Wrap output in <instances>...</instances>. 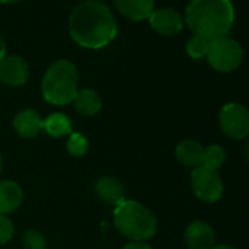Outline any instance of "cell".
<instances>
[{
  "instance_id": "277c9868",
  "label": "cell",
  "mask_w": 249,
  "mask_h": 249,
  "mask_svg": "<svg viewBox=\"0 0 249 249\" xmlns=\"http://www.w3.org/2000/svg\"><path fill=\"white\" fill-rule=\"evenodd\" d=\"M43 95L46 101L65 106L73 101L78 92V72L69 60L54 62L43 78Z\"/></svg>"
},
{
  "instance_id": "484cf974",
  "label": "cell",
  "mask_w": 249,
  "mask_h": 249,
  "mask_svg": "<svg viewBox=\"0 0 249 249\" xmlns=\"http://www.w3.org/2000/svg\"><path fill=\"white\" fill-rule=\"evenodd\" d=\"M21 0H0V3H5V5H12V3H18Z\"/></svg>"
},
{
  "instance_id": "ac0fdd59",
  "label": "cell",
  "mask_w": 249,
  "mask_h": 249,
  "mask_svg": "<svg viewBox=\"0 0 249 249\" xmlns=\"http://www.w3.org/2000/svg\"><path fill=\"white\" fill-rule=\"evenodd\" d=\"M224 161H226V151L223 147L213 144V145H208L207 148H204L202 164H201L202 167L218 172V169L224 164Z\"/></svg>"
},
{
  "instance_id": "5b68a950",
  "label": "cell",
  "mask_w": 249,
  "mask_h": 249,
  "mask_svg": "<svg viewBox=\"0 0 249 249\" xmlns=\"http://www.w3.org/2000/svg\"><path fill=\"white\" fill-rule=\"evenodd\" d=\"M207 59L213 69L221 73H229L240 66L243 60V49L234 38L221 37L210 43Z\"/></svg>"
},
{
  "instance_id": "5bb4252c",
  "label": "cell",
  "mask_w": 249,
  "mask_h": 249,
  "mask_svg": "<svg viewBox=\"0 0 249 249\" xmlns=\"http://www.w3.org/2000/svg\"><path fill=\"white\" fill-rule=\"evenodd\" d=\"M24 194L21 186L12 180L0 182V214H9L19 208Z\"/></svg>"
},
{
  "instance_id": "6da1fadb",
  "label": "cell",
  "mask_w": 249,
  "mask_h": 249,
  "mask_svg": "<svg viewBox=\"0 0 249 249\" xmlns=\"http://www.w3.org/2000/svg\"><path fill=\"white\" fill-rule=\"evenodd\" d=\"M69 34L85 49H101L117 34V24L111 11L98 0H85L69 17Z\"/></svg>"
},
{
  "instance_id": "ffe728a7",
  "label": "cell",
  "mask_w": 249,
  "mask_h": 249,
  "mask_svg": "<svg viewBox=\"0 0 249 249\" xmlns=\"http://www.w3.org/2000/svg\"><path fill=\"white\" fill-rule=\"evenodd\" d=\"M68 151L75 157L85 156L87 151H88L87 138L84 135H81V134H71V137L68 140Z\"/></svg>"
},
{
  "instance_id": "cb8c5ba5",
  "label": "cell",
  "mask_w": 249,
  "mask_h": 249,
  "mask_svg": "<svg viewBox=\"0 0 249 249\" xmlns=\"http://www.w3.org/2000/svg\"><path fill=\"white\" fill-rule=\"evenodd\" d=\"M5 56H6V43H5L3 37L0 36V60H2Z\"/></svg>"
},
{
  "instance_id": "603a6c76",
  "label": "cell",
  "mask_w": 249,
  "mask_h": 249,
  "mask_svg": "<svg viewBox=\"0 0 249 249\" xmlns=\"http://www.w3.org/2000/svg\"><path fill=\"white\" fill-rule=\"evenodd\" d=\"M122 249H151V246L145 242H141V240H134L128 245H124Z\"/></svg>"
},
{
  "instance_id": "3957f363",
  "label": "cell",
  "mask_w": 249,
  "mask_h": 249,
  "mask_svg": "<svg viewBox=\"0 0 249 249\" xmlns=\"http://www.w3.org/2000/svg\"><path fill=\"white\" fill-rule=\"evenodd\" d=\"M116 229L129 239L147 240L157 231V218L138 201L124 199L114 210Z\"/></svg>"
},
{
  "instance_id": "2e32d148",
  "label": "cell",
  "mask_w": 249,
  "mask_h": 249,
  "mask_svg": "<svg viewBox=\"0 0 249 249\" xmlns=\"http://www.w3.org/2000/svg\"><path fill=\"white\" fill-rule=\"evenodd\" d=\"M73 103H75V108L85 116H94L101 108V100L98 94L89 88L78 89Z\"/></svg>"
},
{
  "instance_id": "7a4b0ae2",
  "label": "cell",
  "mask_w": 249,
  "mask_h": 249,
  "mask_svg": "<svg viewBox=\"0 0 249 249\" xmlns=\"http://www.w3.org/2000/svg\"><path fill=\"white\" fill-rule=\"evenodd\" d=\"M185 22L195 36L214 41L227 37L234 22V9L230 0H191Z\"/></svg>"
},
{
  "instance_id": "44dd1931",
  "label": "cell",
  "mask_w": 249,
  "mask_h": 249,
  "mask_svg": "<svg viewBox=\"0 0 249 249\" xmlns=\"http://www.w3.org/2000/svg\"><path fill=\"white\" fill-rule=\"evenodd\" d=\"M22 242L25 249H46V239L37 230H27Z\"/></svg>"
},
{
  "instance_id": "52a82bcc",
  "label": "cell",
  "mask_w": 249,
  "mask_h": 249,
  "mask_svg": "<svg viewBox=\"0 0 249 249\" xmlns=\"http://www.w3.org/2000/svg\"><path fill=\"white\" fill-rule=\"evenodd\" d=\"M191 188L195 196L205 204L218 202L224 192V185L218 172L205 169L202 166L192 169Z\"/></svg>"
},
{
  "instance_id": "7402d4cb",
  "label": "cell",
  "mask_w": 249,
  "mask_h": 249,
  "mask_svg": "<svg viewBox=\"0 0 249 249\" xmlns=\"http://www.w3.org/2000/svg\"><path fill=\"white\" fill-rule=\"evenodd\" d=\"M14 236V224L12 221L5 215L0 214V245L9 242Z\"/></svg>"
},
{
  "instance_id": "8fae6325",
  "label": "cell",
  "mask_w": 249,
  "mask_h": 249,
  "mask_svg": "<svg viewBox=\"0 0 249 249\" xmlns=\"http://www.w3.org/2000/svg\"><path fill=\"white\" fill-rule=\"evenodd\" d=\"M14 128L22 138H36L44 131V120L37 111L27 108L15 116Z\"/></svg>"
},
{
  "instance_id": "ba28073f",
  "label": "cell",
  "mask_w": 249,
  "mask_h": 249,
  "mask_svg": "<svg viewBox=\"0 0 249 249\" xmlns=\"http://www.w3.org/2000/svg\"><path fill=\"white\" fill-rule=\"evenodd\" d=\"M30 69L21 56H5L0 60V81L9 87H21L27 82Z\"/></svg>"
},
{
  "instance_id": "d4e9b609",
  "label": "cell",
  "mask_w": 249,
  "mask_h": 249,
  "mask_svg": "<svg viewBox=\"0 0 249 249\" xmlns=\"http://www.w3.org/2000/svg\"><path fill=\"white\" fill-rule=\"evenodd\" d=\"M211 249H236V248H233L230 245H214Z\"/></svg>"
},
{
  "instance_id": "30bf717a",
  "label": "cell",
  "mask_w": 249,
  "mask_h": 249,
  "mask_svg": "<svg viewBox=\"0 0 249 249\" xmlns=\"http://www.w3.org/2000/svg\"><path fill=\"white\" fill-rule=\"evenodd\" d=\"M150 25L154 31L161 36H175L183 28V18L180 14L172 8L157 9L148 18Z\"/></svg>"
},
{
  "instance_id": "83f0119b",
  "label": "cell",
  "mask_w": 249,
  "mask_h": 249,
  "mask_svg": "<svg viewBox=\"0 0 249 249\" xmlns=\"http://www.w3.org/2000/svg\"><path fill=\"white\" fill-rule=\"evenodd\" d=\"M3 170V160H2V154H0V175H2Z\"/></svg>"
},
{
  "instance_id": "4316f807",
  "label": "cell",
  "mask_w": 249,
  "mask_h": 249,
  "mask_svg": "<svg viewBox=\"0 0 249 249\" xmlns=\"http://www.w3.org/2000/svg\"><path fill=\"white\" fill-rule=\"evenodd\" d=\"M245 153H246V160H248V163H249V142L246 144V150H245Z\"/></svg>"
},
{
  "instance_id": "e0dca14e",
  "label": "cell",
  "mask_w": 249,
  "mask_h": 249,
  "mask_svg": "<svg viewBox=\"0 0 249 249\" xmlns=\"http://www.w3.org/2000/svg\"><path fill=\"white\" fill-rule=\"evenodd\" d=\"M44 131L54 138H60L72 134V123L66 114L53 113L44 120Z\"/></svg>"
},
{
  "instance_id": "9c48e42d",
  "label": "cell",
  "mask_w": 249,
  "mask_h": 249,
  "mask_svg": "<svg viewBox=\"0 0 249 249\" xmlns=\"http://www.w3.org/2000/svg\"><path fill=\"white\" fill-rule=\"evenodd\" d=\"M183 239L189 249H211L215 245L214 229L202 220L192 221L186 227Z\"/></svg>"
},
{
  "instance_id": "d6986e66",
  "label": "cell",
  "mask_w": 249,
  "mask_h": 249,
  "mask_svg": "<svg viewBox=\"0 0 249 249\" xmlns=\"http://www.w3.org/2000/svg\"><path fill=\"white\" fill-rule=\"evenodd\" d=\"M210 43L207 38L201 37V36H192L188 43H186V53L189 54V57L192 59H204L208 54L210 50Z\"/></svg>"
},
{
  "instance_id": "7c38bea8",
  "label": "cell",
  "mask_w": 249,
  "mask_h": 249,
  "mask_svg": "<svg viewBox=\"0 0 249 249\" xmlns=\"http://www.w3.org/2000/svg\"><path fill=\"white\" fill-rule=\"evenodd\" d=\"M114 8L131 21H144L154 12V0H113Z\"/></svg>"
},
{
  "instance_id": "4fadbf2b",
  "label": "cell",
  "mask_w": 249,
  "mask_h": 249,
  "mask_svg": "<svg viewBox=\"0 0 249 249\" xmlns=\"http://www.w3.org/2000/svg\"><path fill=\"white\" fill-rule=\"evenodd\" d=\"M95 194L98 195V198L110 205H120L124 201V189L123 185L110 176H104L100 178L95 182Z\"/></svg>"
},
{
  "instance_id": "8992f818",
  "label": "cell",
  "mask_w": 249,
  "mask_h": 249,
  "mask_svg": "<svg viewBox=\"0 0 249 249\" xmlns=\"http://www.w3.org/2000/svg\"><path fill=\"white\" fill-rule=\"evenodd\" d=\"M218 124L221 132L236 141L249 137V110L240 103H227L221 107L218 114Z\"/></svg>"
},
{
  "instance_id": "9a60e30c",
  "label": "cell",
  "mask_w": 249,
  "mask_h": 249,
  "mask_svg": "<svg viewBox=\"0 0 249 249\" xmlns=\"http://www.w3.org/2000/svg\"><path fill=\"white\" fill-rule=\"evenodd\" d=\"M202 156H204V147L201 142L195 140H183L176 147V159L180 164L196 169L202 164Z\"/></svg>"
}]
</instances>
